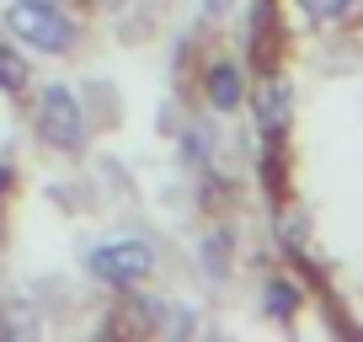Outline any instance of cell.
I'll list each match as a JSON object with an SVG mask.
<instances>
[{
  "label": "cell",
  "instance_id": "1",
  "mask_svg": "<svg viewBox=\"0 0 363 342\" xmlns=\"http://www.w3.org/2000/svg\"><path fill=\"white\" fill-rule=\"evenodd\" d=\"M0 27H6V38H16L22 48H33V54H75L80 43V22L65 11V6H43V0H11L6 11H0Z\"/></svg>",
  "mask_w": 363,
  "mask_h": 342
},
{
  "label": "cell",
  "instance_id": "2",
  "mask_svg": "<svg viewBox=\"0 0 363 342\" xmlns=\"http://www.w3.org/2000/svg\"><path fill=\"white\" fill-rule=\"evenodd\" d=\"M33 128H38V139H43L48 150H59V155H75V150L91 145L86 107H80V96H75L69 80H48V86H38V96H33Z\"/></svg>",
  "mask_w": 363,
  "mask_h": 342
},
{
  "label": "cell",
  "instance_id": "3",
  "mask_svg": "<svg viewBox=\"0 0 363 342\" xmlns=\"http://www.w3.org/2000/svg\"><path fill=\"white\" fill-rule=\"evenodd\" d=\"M155 246L150 241H139V236H118V241H102V246H91V257H86V273L96 278V284H107V289H139V284H150L155 278Z\"/></svg>",
  "mask_w": 363,
  "mask_h": 342
},
{
  "label": "cell",
  "instance_id": "4",
  "mask_svg": "<svg viewBox=\"0 0 363 342\" xmlns=\"http://www.w3.org/2000/svg\"><path fill=\"white\" fill-rule=\"evenodd\" d=\"M246 107H251V123H257V139L267 150H284L289 128H294V86H289L284 70H257L246 92Z\"/></svg>",
  "mask_w": 363,
  "mask_h": 342
},
{
  "label": "cell",
  "instance_id": "5",
  "mask_svg": "<svg viewBox=\"0 0 363 342\" xmlns=\"http://www.w3.org/2000/svg\"><path fill=\"white\" fill-rule=\"evenodd\" d=\"M203 107L214 118H235L240 107H246V92H251V80H246V70H240V59H225V54H214L203 65Z\"/></svg>",
  "mask_w": 363,
  "mask_h": 342
},
{
  "label": "cell",
  "instance_id": "6",
  "mask_svg": "<svg viewBox=\"0 0 363 342\" xmlns=\"http://www.w3.org/2000/svg\"><path fill=\"white\" fill-rule=\"evenodd\" d=\"M305 305H310V294H305L299 278H289V273H267V278H262V316H267V321L289 326V321H299Z\"/></svg>",
  "mask_w": 363,
  "mask_h": 342
},
{
  "label": "cell",
  "instance_id": "7",
  "mask_svg": "<svg viewBox=\"0 0 363 342\" xmlns=\"http://www.w3.org/2000/svg\"><path fill=\"white\" fill-rule=\"evenodd\" d=\"M294 6V16L305 27H320V33H331V27H347L363 16V0H289Z\"/></svg>",
  "mask_w": 363,
  "mask_h": 342
},
{
  "label": "cell",
  "instance_id": "8",
  "mask_svg": "<svg viewBox=\"0 0 363 342\" xmlns=\"http://www.w3.org/2000/svg\"><path fill=\"white\" fill-rule=\"evenodd\" d=\"M214 150H219V128L208 118H193L182 128V160L193 171H214Z\"/></svg>",
  "mask_w": 363,
  "mask_h": 342
},
{
  "label": "cell",
  "instance_id": "9",
  "mask_svg": "<svg viewBox=\"0 0 363 342\" xmlns=\"http://www.w3.org/2000/svg\"><path fill=\"white\" fill-rule=\"evenodd\" d=\"M27 86H33V65H27V54L11 43V38H0V92L22 96Z\"/></svg>",
  "mask_w": 363,
  "mask_h": 342
},
{
  "label": "cell",
  "instance_id": "10",
  "mask_svg": "<svg viewBox=\"0 0 363 342\" xmlns=\"http://www.w3.org/2000/svg\"><path fill=\"white\" fill-rule=\"evenodd\" d=\"M198 267H203L208 284H225V278H230V230L225 225H214L203 236V263H198Z\"/></svg>",
  "mask_w": 363,
  "mask_h": 342
},
{
  "label": "cell",
  "instance_id": "11",
  "mask_svg": "<svg viewBox=\"0 0 363 342\" xmlns=\"http://www.w3.org/2000/svg\"><path fill=\"white\" fill-rule=\"evenodd\" d=\"M278 246L289 257H305V246H310V214L305 209H284L278 214Z\"/></svg>",
  "mask_w": 363,
  "mask_h": 342
},
{
  "label": "cell",
  "instance_id": "12",
  "mask_svg": "<svg viewBox=\"0 0 363 342\" xmlns=\"http://www.w3.org/2000/svg\"><path fill=\"white\" fill-rule=\"evenodd\" d=\"M240 11V0H198V16H203L208 27H219V22H230V16Z\"/></svg>",
  "mask_w": 363,
  "mask_h": 342
},
{
  "label": "cell",
  "instance_id": "13",
  "mask_svg": "<svg viewBox=\"0 0 363 342\" xmlns=\"http://www.w3.org/2000/svg\"><path fill=\"white\" fill-rule=\"evenodd\" d=\"M11 187H16V166H11V160H0V209H6Z\"/></svg>",
  "mask_w": 363,
  "mask_h": 342
},
{
  "label": "cell",
  "instance_id": "14",
  "mask_svg": "<svg viewBox=\"0 0 363 342\" xmlns=\"http://www.w3.org/2000/svg\"><path fill=\"white\" fill-rule=\"evenodd\" d=\"M43 6H65V0H43Z\"/></svg>",
  "mask_w": 363,
  "mask_h": 342
}]
</instances>
